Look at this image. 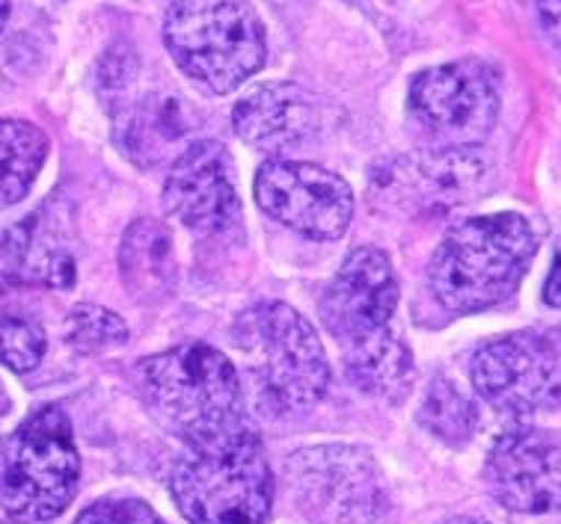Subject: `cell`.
Returning a JSON list of instances; mask_svg holds the SVG:
<instances>
[{
    "label": "cell",
    "mask_w": 561,
    "mask_h": 524,
    "mask_svg": "<svg viewBox=\"0 0 561 524\" xmlns=\"http://www.w3.org/2000/svg\"><path fill=\"white\" fill-rule=\"evenodd\" d=\"M399 279L387 253L359 246L347 255L318 303L321 321L336 338L347 380L387 404L408 400L416 368L410 347L392 329Z\"/></svg>",
    "instance_id": "cell-1"
},
{
    "label": "cell",
    "mask_w": 561,
    "mask_h": 524,
    "mask_svg": "<svg viewBox=\"0 0 561 524\" xmlns=\"http://www.w3.org/2000/svg\"><path fill=\"white\" fill-rule=\"evenodd\" d=\"M137 385L154 421L182 439L187 451L253 433L236 364L208 343H179L149 356L137 364Z\"/></svg>",
    "instance_id": "cell-2"
},
{
    "label": "cell",
    "mask_w": 561,
    "mask_h": 524,
    "mask_svg": "<svg viewBox=\"0 0 561 524\" xmlns=\"http://www.w3.org/2000/svg\"><path fill=\"white\" fill-rule=\"evenodd\" d=\"M232 343L247 388L267 418L309 412L330 388V362L316 326L291 305L265 300L238 314Z\"/></svg>",
    "instance_id": "cell-3"
},
{
    "label": "cell",
    "mask_w": 561,
    "mask_h": 524,
    "mask_svg": "<svg viewBox=\"0 0 561 524\" xmlns=\"http://www.w3.org/2000/svg\"><path fill=\"white\" fill-rule=\"evenodd\" d=\"M538 234L520 213H490L458 222L431 258V291L446 312L476 314L517 291Z\"/></svg>",
    "instance_id": "cell-4"
},
{
    "label": "cell",
    "mask_w": 561,
    "mask_h": 524,
    "mask_svg": "<svg viewBox=\"0 0 561 524\" xmlns=\"http://www.w3.org/2000/svg\"><path fill=\"white\" fill-rule=\"evenodd\" d=\"M175 66L211 95H226L265 66L262 19L247 0H175L163 19Z\"/></svg>",
    "instance_id": "cell-5"
},
{
    "label": "cell",
    "mask_w": 561,
    "mask_h": 524,
    "mask_svg": "<svg viewBox=\"0 0 561 524\" xmlns=\"http://www.w3.org/2000/svg\"><path fill=\"white\" fill-rule=\"evenodd\" d=\"M81 456L72 421L60 406H42L0 444V506L19 524H48L72 504Z\"/></svg>",
    "instance_id": "cell-6"
},
{
    "label": "cell",
    "mask_w": 561,
    "mask_h": 524,
    "mask_svg": "<svg viewBox=\"0 0 561 524\" xmlns=\"http://www.w3.org/2000/svg\"><path fill=\"white\" fill-rule=\"evenodd\" d=\"M170 486L191 524H265L274 506V474L255 430L187 451Z\"/></svg>",
    "instance_id": "cell-7"
},
{
    "label": "cell",
    "mask_w": 561,
    "mask_h": 524,
    "mask_svg": "<svg viewBox=\"0 0 561 524\" xmlns=\"http://www.w3.org/2000/svg\"><path fill=\"white\" fill-rule=\"evenodd\" d=\"M288 492L316 524H368L387 510L378 463L366 447L318 444L288 456Z\"/></svg>",
    "instance_id": "cell-8"
},
{
    "label": "cell",
    "mask_w": 561,
    "mask_h": 524,
    "mask_svg": "<svg viewBox=\"0 0 561 524\" xmlns=\"http://www.w3.org/2000/svg\"><path fill=\"white\" fill-rule=\"evenodd\" d=\"M410 113L437 149H479L500 119V78L484 60L425 69L410 83Z\"/></svg>",
    "instance_id": "cell-9"
},
{
    "label": "cell",
    "mask_w": 561,
    "mask_h": 524,
    "mask_svg": "<svg viewBox=\"0 0 561 524\" xmlns=\"http://www.w3.org/2000/svg\"><path fill=\"white\" fill-rule=\"evenodd\" d=\"M470 376L481 400L508 418H529L561 404V350L541 335L481 343Z\"/></svg>",
    "instance_id": "cell-10"
},
{
    "label": "cell",
    "mask_w": 561,
    "mask_h": 524,
    "mask_svg": "<svg viewBox=\"0 0 561 524\" xmlns=\"http://www.w3.org/2000/svg\"><path fill=\"white\" fill-rule=\"evenodd\" d=\"M259 208L309 241H339L354 220V190L336 172L297 161H267L255 175Z\"/></svg>",
    "instance_id": "cell-11"
},
{
    "label": "cell",
    "mask_w": 561,
    "mask_h": 524,
    "mask_svg": "<svg viewBox=\"0 0 561 524\" xmlns=\"http://www.w3.org/2000/svg\"><path fill=\"white\" fill-rule=\"evenodd\" d=\"M484 178L488 161L476 149H425L378 163L368 190L387 211L422 213L467 202Z\"/></svg>",
    "instance_id": "cell-12"
},
{
    "label": "cell",
    "mask_w": 561,
    "mask_h": 524,
    "mask_svg": "<svg viewBox=\"0 0 561 524\" xmlns=\"http://www.w3.org/2000/svg\"><path fill=\"white\" fill-rule=\"evenodd\" d=\"M163 205L173 220L203 237L229 232L241 220L236 161L224 142L196 140L167 172Z\"/></svg>",
    "instance_id": "cell-13"
},
{
    "label": "cell",
    "mask_w": 561,
    "mask_h": 524,
    "mask_svg": "<svg viewBox=\"0 0 561 524\" xmlns=\"http://www.w3.org/2000/svg\"><path fill=\"white\" fill-rule=\"evenodd\" d=\"M484 480L505 510L556 513L561 510V442L541 430H511L490 447Z\"/></svg>",
    "instance_id": "cell-14"
},
{
    "label": "cell",
    "mask_w": 561,
    "mask_h": 524,
    "mask_svg": "<svg viewBox=\"0 0 561 524\" xmlns=\"http://www.w3.org/2000/svg\"><path fill=\"white\" fill-rule=\"evenodd\" d=\"M327 104L300 83H265L236 104L238 137L259 152H288L324 131Z\"/></svg>",
    "instance_id": "cell-15"
},
{
    "label": "cell",
    "mask_w": 561,
    "mask_h": 524,
    "mask_svg": "<svg viewBox=\"0 0 561 524\" xmlns=\"http://www.w3.org/2000/svg\"><path fill=\"white\" fill-rule=\"evenodd\" d=\"M57 205H45L0 237V282L21 288H72L75 255Z\"/></svg>",
    "instance_id": "cell-16"
},
{
    "label": "cell",
    "mask_w": 561,
    "mask_h": 524,
    "mask_svg": "<svg viewBox=\"0 0 561 524\" xmlns=\"http://www.w3.org/2000/svg\"><path fill=\"white\" fill-rule=\"evenodd\" d=\"M119 272L134 303H167L179 288V261L170 229L158 220L131 222L119 246Z\"/></svg>",
    "instance_id": "cell-17"
},
{
    "label": "cell",
    "mask_w": 561,
    "mask_h": 524,
    "mask_svg": "<svg viewBox=\"0 0 561 524\" xmlns=\"http://www.w3.org/2000/svg\"><path fill=\"white\" fill-rule=\"evenodd\" d=\"M184 131L187 119L175 98L149 95L131 110L116 113V140L140 166H152L175 140H182Z\"/></svg>",
    "instance_id": "cell-18"
},
{
    "label": "cell",
    "mask_w": 561,
    "mask_h": 524,
    "mask_svg": "<svg viewBox=\"0 0 561 524\" xmlns=\"http://www.w3.org/2000/svg\"><path fill=\"white\" fill-rule=\"evenodd\" d=\"M51 142L42 128L21 119H0V208L21 202L39 178Z\"/></svg>",
    "instance_id": "cell-19"
},
{
    "label": "cell",
    "mask_w": 561,
    "mask_h": 524,
    "mask_svg": "<svg viewBox=\"0 0 561 524\" xmlns=\"http://www.w3.org/2000/svg\"><path fill=\"white\" fill-rule=\"evenodd\" d=\"M419 423L446 444H463L476 435L479 412H476L472 400L460 392L458 385L446 380V376H437L431 383L428 394H425Z\"/></svg>",
    "instance_id": "cell-20"
},
{
    "label": "cell",
    "mask_w": 561,
    "mask_h": 524,
    "mask_svg": "<svg viewBox=\"0 0 561 524\" xmlns=\"http://www.w3.org/2000/svg\"><path fill=\"white\" fill-rule=\"evenodd\" d=\"M66 341L72 343L78 353H104L128 341V326L111 308L81 303L66 317Z\"/></svg>",
    "instance_id": "cell-21"
},
{
    "label": "cell",
    "mask_w": 561,
    "mask_h": 524,
    "mask_svg": "<svg viewBox=\"0 0 561 524\" xmlns=\"http://www.w3.org/2000/svg\"><path fill=\"white\" fill-rule=\"evenodd\" d=\"M45 347L48 341L39 323L24 314L0 312V364L15 373H31L39 368Z\"/></svg>",
    "instance_id": "cell-22"
},
{
    "label": "cell",
    "mask_w": 561,
    "mask_h": 524,
    "mask_svg": "<svg viewBox=\"0 0 561 524\" xmlns=\"http://www.w3.org/2000/svg\"><path fill=\"white\" fill-rule=\"evenodd\" d=\"M75 524H163L152 506L134 498H104L87 506Z\"/></svg>",
    "instance_id": "cell-23"
},
{
    "label": "cell",
    "mask_w": 561,
    "mask_h": 524,
    "mask_svg": "<svg viewBox=\"0 0 561 524\" xmlns=\"http://www.w3.org/2000/svg\"><path fill=\"white\" fill-rule=\"evenodd\" d=\"M535 7L541 15L543 31L550 33L556 45H561V0H535Z\"/></svg>",
    "instance_id": "cell-24"
},
{
    "label": "cell",
    "mask_w": 561,
    "mask_h": 524,
    "mask_svg": "<svg viewBox=\"0 0 561 524\" xmlns=\"http://www.w3.org/2000/svg\"><path fill=\"white\" fill-rule=\"evenodd\" d=\"M543 303L550 305V308H561V243L559 249H556V258H552L547 284H543Z\"/></svg>",
    "instance_id": "cell-25"
},
{
    "label": "cell",
    "mask_w": 561,
    "mask_h": 524,
    "mask_svg": "<svg viewBox=\"0 0 561 524\" xmlns=\"http://www.w3.org/2000/svg\"><path fill=\"white\" fill-rule=\"evenodd\" d=\"M439 524H490L488 519H479V515H455V519H446Z\"/></svg>",
    "instance_id": "cell-26"
},
{
    "label": "cell",
    "mask_w": 561,
    "mask_h": 524,
    "mask_svg": "<svg viewBox=\"0 0 561 524\" xmlns=\"http://www.w3.org/2000/svg\"><path fill=\"white\" fill-rule=\"evenodd\" d=\"M10 409H12L10 394H7V388H3V383H0V418L10 412Z\"/></svg>",
    "instance_id": "cell-27"
},
{
    "label": "cell",
    "mask_w": 561,
    "mask_h": 524,
    "mask_svg": "<svg viewBox=\"0 0 561 524\" xmlns=\"http://www.w3.org/2000/svg\"><path fill=\"white\" fill-rule=\"evenodd\" d=\"M7 19H10V0H0V31L7 27Z\"/></svg>",
    "instance_id": "cell-28"
}]
</instances>
